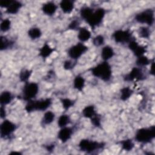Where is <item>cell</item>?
<instances>
[{
    "label": "cell",
    "instance_id": "7402d4cb",
    "mask_svg": "<svg viewBox=\"0 0 155 155\" xmlns=\"http://www.w3.org/2000/svg\"><path fill=\"white\" fill-rule=\"evenodd\" d=\"M85 79L80 76H76L73 81V87L75 89L79 90V91H82L85 86Z\"/></svg>",
    "mask_w": 155,
    "mask_h": 155
},
{
    "label": "cell",
    "instance_id": "83f0119b",
    "mask_svg": "<svg viewBox=\"0 0 155 155\" xmlns=\"http://www.w3.org/2000/svg\"><path fill=\"white\" fill-rule=\"evenodd\" d=\"M13 42L9 40L5 36H1V50H7L12 47L13 45Z\"/></svg>",
    "mask_w": 155,
    "mask_h": 155
},
{
    "label": "cell",
    "instance_id": "f1b7e54d",
    "mask_svg": "<svg viewBox=\"0 0 155 155\" xmlns=\"http://www.w3.org/2000/svg\"><path fill=\"white\" fill-rule=\"evenodd\" d=\"M120 144L123 150L125 151H131L134 147V144L131 139H125L120 142Z\"/></svg>",
    "mask_w": 155,
    "mask_h": 155
},
{
    "label": "cell",
    "instance_id": "277c9868",
    "mask_svg": "<svg viewBox=\"0 0 155 155\" xmlns=\"http://www.w3.org/2000/svg\"><path fill=\"white\" fill-rule=\"evenodd\" d=\"M105 144L103 142H98L97 141L90 140L86 139H82L79 143L80 150L88 153H90L96 150L103 148Z\"/></svg>",
    "mask_w": 155,
    "mask_h": 155
},
{
    "label": "cell",
    "instance_id": "7c38bea8",
    "mask_svg": "<svg viewBox=\"0 0 155 155\" xmlns=\"http://www.w3.org/2000/svg\"><path fill=\"white\" fill-rule=\"evenodd\" d=\"M128 48L133 52L136 57H139L144 55L146 52L145 47L140 45L135 40L132 39L128 42Z\"/></svg>",
    "mask_w": 155,
    "mask_h": 155
},
{
    "label": "cell",
    "instance_id": "9c48e42d",
    "mask_svg": "<svg viewBox=\"0 0 155 155\" xmlns=\"http://www.w3.org/2000/svg\"><path fill=\"white\" fill-rule=\"evenodd\" d=\"M112 36L117 43H128L133 39L131 32L126 30H117L113 33Z\"/></svg>",
    "mask_w": 155,
    "mask_h": 155
},
{
    "label": "cell",
    "instance_id": "74e56055",
    "mask_svg": "<svg viewBox=\"0 0 155 155\" xmlns=\"http://www.w3.org/2000/svg\"><path fill=\"white\" fill-rule=\"evenodd\" d=\"M79 25H80V23L79 22L78 20L74 19L73 21H72L69 25H68V28L70 30H79Z\"/></svg>",
    "mask_w": 155,
    "mask_h": 155
},
{
    "label": "cell",
    "instance_id": "603a6c76",
    "mask_svg": "<svg viewBox=\"0 0 155 155\" xmlns=\"http://www.w3.org/2000/svg\"><path fill=\"white\" fill-rule=\"evenodd\" d=\"M93 11H94V9L91 8L90 7H87V6L83 7L81 8L80 10L81 17L82 18V19L87 21L92 15Z\"/></svg>",
    "mask_w": 155,
    "mask_h": 155
},
{
    "label": "cell",
    "instance_id": "5b68a950",
    "mask_svg": "<svg viewBox=\"0 0 155 155\" xmlns=\"http://www.w3.org/2000/svg\"><path fill=\"white\" fill-rule=\"evenodd\" d=\"M135 20L139 23L151 26L154 22V13L153 10L148 8L139 12L136 15Z\"/></svg>",
    "mask_w": 155,
    "mask_h": 155
},
{
    "label": "cell",
    "instance_id": "e575fe53",
    "mask_svg": "<svg viewBox=\"0 0 155 155\" xmlns=\"http://www.w3.org/2000/svg\"><path fill=\"white\" fill-rule=\"evenodd\" d=\"M61 103L65 110H68L74 105V102L68 98H63L61 99Z\"/></svg>",
    "mask_w": 155,
    "mask_h": 155
},
{
    "label": "cell",
    "instance_id": "60d3db41",
    "mask_svg": "<svg viewBox=\"0 0 155 155\" xmlns=\"http://www.w3.org/2000/svg\"><path fill=\"white\" fill-rule=\"evenodd\" d=\"M154 62H153L151 64V68H150V73L154 75Z\"/></svg>",
    "mask_w": 155,
    "mask_h": 155
},
{
    "label": "cell",
    "instance_id": "f35d334b",
    "mask_svg": "<svg viewBox=\"0 0 155 155\" xmlns=\"http://www.w3.org/2000/svg\"><path fill=\"white\" fill-rule=\"evenodd\" d=\"M12 1H2L0 2V6L3 8H7Z\"/></svg>",
    "mask_w": 155,
    "mask_h": 155
},
{
    "label": "cell",
    "instance_id": "8992f818",
    "mask_svg": "<svg viewBox=\"0 0 155 155\" xmlns=\"http://www.w3.org/2000/svg\"><path fill=\"white\" fill-rule=\"evenodd\" d=\"M39 86L35 82H25L22 89V97L27 102L32 100L38 93Z\"/></svg>",
    "mask_w": 155,
    "mask_h": 155
},
{
    "label": "cell",
    "instance_id": "6da1fadb",
    "mask_svg": "<svg viewBox=\"0 0 155 155\" xmlns=\"http://www.w3.org/2000/svg\"><path fill=\"white\" fill-rule=\"evenodd\" d=\"M91 74L104 81H108L111 79L112 74V70L110 65L107 62L104 61L91 70Z\"/></svg>",
    "mask_w": 155,
    "mask_h": 155
},
{
    "label": "cell",
    "instance_id": "ffe728a7",
    "mask_svg": "<svg viewBox=\"0 0 155 155\" xmlns=\"http://www.w3.org/2000/svg\"><path fill=\"white\" fill-rule=\"evenodd\" d=\"M13 99V96L10 91H4L0 96V102L2 106L7 105L11 102Z\"/></svg>",
    "mask_w": 155,
    "mask_h": 155
},
{
    "label": "cell",
    "instance_id": "1f68e13d",
    "mask_svg": "<svg viewBox=\"0 0 155 155\" xmlns=\"http://www.w3.org/2000/svg\"><path fill=\"white\" fill-rule=\"evenodd\" d=\"M139 35L141 38L147 39L150 36L151 31L148 27H141L139 29Z\"/></svg>",
    "mask_w": 155,
    "mask_h": 155
},
{
    "label": "cell",
    "instance_id": "ab89813d",
    "mask_svg": "<svg viewBox=\"0 0 155 155\" xmlns=\"http://www.w3.org/2000/svg\"><path fill=\"white\" fill-rule=\"evenodd\" d=\"M6 116V113L5 108L3 107V106H1V118H4Z\"/></svg>",
    "mask_w": 155,
    "mask_h": 155
},
{
    "label": "cell",
    "instance_id": "7a4b0ae2",
    "mask_svg": "<svg viewBox=\"0 0 155 155\" xmlns=\"http://www.w3.org/2000/svg\"><path fill=\"white\" fill-rule=\"evenodd\" d=\"M51 99L50 98L42 99L38 101H29L25 105V109L28 113L34 111H45L51 104Z\"/></svg>",
    "mask_w": 155,
    "mask_h": 155
},
{
    "label": "cell",
    "instance_id": "7bdbcfd3",
    "mask_svg": "<svg viewBox=\"0 0 155 155\" xmlns=\"http://www.w3.org/2000/svg\"><path fill=\"white\" fill-rule=\"evenodd\" d=\"M10 154H21V153H19V152H12V153H10Z\"/></svg>",
    "mask_w": 155,
    "mask_h": 155
},
{
    "label": "cell",
    "instance_id": "484cf974",
    "mask_svg": "<svg viewBox=\"0 0 155 155\" xmlns=\"http://www.w3.org/2000/svg\"><path fill=\"white\" fill-rule=\"evenodd\" d=\"M28 36L32 39L39 38L42 35V31L38 27H32L28 31Z\"/></svg>",
    "mask_w": 155,
    "mask_h": 155
},
{
    "label": "cell",
    "instance_id": "d590c367",
    "mask_svg": "<svg viewBox=\"0 0 155 155\" xmlns=\"http://www.w3.org/2000/svg\"><path fill=\"white\" fill-rule=\"evenodd\" d=\"M90 120H91L92 124L94 126H95L96 127H99L101 126V117L98 114H97L94 117H93Z\"/></svg>",
    "mask_w": 155,
    "mask_h": 155
},
{
    "label": "cell",
    "instance_id": "5bb4252c",
    "mask_svg": "<svg viewBox=\"0 0 155 155\" xmlns=\"http://www.w3.org/2000/svg\"><path fill=\"white\" fill-rule=\"evenodd\" d=\"M57 5L53 2H47L42 5V10L44 14L48 16L53 15L57 10Z\"/></svg>",
    "mask_w": 155,
    "mask_h": 155
},
{
    "label": "cell",
    "instance_id": "d6986e66",
    "mask_svg": "<svg viewBox=\"0 0 155 155\" xmlns=\"http://www.w3.org/2000/svg\"><path fill=\"white\" fill-rule=\"evenodd\" d=\"M82 114L83 116L88 119H91L93 117H94L95 115H96L97 113H96V111L95 110V107L92 105H88L86 106L83 110H82Z\"/></svg>",
    "mask_w": 155,
    "mask_h": 155
},
{
    "label": "cell",
    "instance_id": "4316f807",
    "mask_svg": "<svg viewBox=\"0 0 155 155\" xmlns=\"http://www.w3.org/2000/svg\"><path fill=\"white\" fill-rule=\"evenodd\" d=\"M70 122V116L67 114H62L60 116L58 120V125L60 128L67 127V125Z\"/></svg>",
    "mask_w": 155,
    "mask_h": 155
},
{
    "label": "cell",
    "instance_id": "8fae6325",
    "mask_svg": "<svg viewBox=\"0 0 155 155\" xmlns=\"http://www.w3.org/2000/svg\"><path fill=\"white\" fill-rule=\"evenodd\" d=\"M124 79L126 81H142L145 79V75L140 68L134 67L124 76Z\"/></svg>",
    "mask_w": 155,
    "mask_h": 155
},
{
    "label": "cell",
    "instance_id": "ba28073f",
    "mask_svg": "<svg viewBox=\"0 0 155 155\" xmlns=\"http://www.w3.org/2000/svg\"><path fill=\"white\" fill-rule=\"evenodd\" d=\"M88 50V47L82 42H79L71 46L68 50V56L73 60L79 59Z\"/></svg>",
    "mask_w": 155,
    "mask_h": 155
},
{
    "label": "cell",
    "instance_id": "d6a6232c",
    "mask_svg": "<svg viewBox=\"0 0 155 155\" xmlns=\"http://www.w3.org/2000/svg\"><path fill=\"white\" fill-rule=\"evenodd\" d=\"M11 27V21L8 19H4L1 21L0 25L1 30L2 32H6L10 30Z\"/></svg>",
    "mask_w": 155,
    "mask_h": 155
},
{
    "label": "cell",
    "instance_id": "e0dca14e",
    "mask_svg": "<svg viewBox=\"0 0 155 155\" xmlns=\"http://www.w3.org/2000/svg\"><path fill=\"white\" fill-rule=\"evenodd\" d=\"M91 38V32L85 27L79 28L78 34V38L82 42H86Z\"/></svg>",
    "mask_w": 155,
    "mask_h": 155
},
{
    "label": "cell",
    "instance_id": "836d02e7",
    "mask_svg": "<svg viewBox=\"0 0 155 155\" xmlns=\"http://www.w3.org/2000/svg\"><path fill=\"white\" fill-rule=\"evenodd\" d=\"M104 37L101 35H97L93 39V44L96 47H100L102 45L104 44Z\"/></svg>",
    "mask_w": 155,
    "mask_h": 155
},
{
    "label": "cell",
    "instance_id": "f546056e",
    "mask_svg": "<svg viewBox=\"0 0 155 155\" xmlns=\"http://www.w3.org/2000/svg\"><path fill=\"white\" fill-rule=\"evenodd\" d=\"M150 62H151V61L147 56L144 55L137 57L136 61L137 65H138L139 67H143V66L148 65L150 64Z\"/></svg>",
    "mask_w": 155,
    "mask_h": 155
},
{
    "label": "cell",
    "instance_id": "ac0fdd59",
    "mask_svg": "<svg viewBox=\"0 0 155 155\" xmlns=\"http://www.w3.org/2000/svg\"><path fill=\"white\" fill-rule=\"evenodd\" d=\"M21 2L16 1H12L9 6L6 8V12L8 14H16L22 7Z\"/></svg>",
    "mask_w": 155,
    "mask_h": 155
},
{
    "label": "cell",
    "instance_id": "30bf717a",
    "mask_svg": "<svg viewBox=\"0 0 155 155\" xmlns=\"http://www.w3.org/2000/svg\"><path fill=\"white\" fill-rule=\"evenodd\" d=\"M16 130V125L9 120H4L1 125L0 132L2 137L10 136Z\"/></svg>",
    "mask_w": 155,
    "mask_h": 155
},
{
    "label": "cell",
    "instance_id": "cb8c5ba5",
    "mask_svg": "<svg viewBox=\"0 0 155 155\" xmlns=\"http://www.w3.org/2000/svg\"><path fill=\"white\" fill-rule=\"evenodd\" d=\"M133 93V91L128 87H125L120 90V99L123 101L128 99Z\"/></svg>",
    "mask_w": 155,
    "mask_h": 155
},
{
    "label": "cell",
    "instance_id": "b9f144b4",
    "mask_svg": "<svg viewBox=\"0 0 155 155\" xmlns=\"http://www.w3.org/2000/svg\"><path fill=\"white\" fill-rule=\"evenodd\" d=\"M54 145H53V144H52V145H47V146L46 149H47V151H50L53 150L54 149Z\"/></svg>",
    "mask_w": 155,
    "mask_h": 155
},
{
    "label": "cell",
    "instance_id": "44dd1931",
    "mask_svg": "<svg viewBox=\"0 0 155 155\" xmlns=\"http://www.w3.org/2000/svg\"><path fill=\"white\" fill-rule=\"evenodd\" d=\"M54 49L48 44H45L39 50V55L42 58H47L50 56L53 52Z\"/></svg>",
    "mask_w": 155,
    "mask_h": 155
},
{
    "label": "cell",
    "instance_id": "4dcf8cb0",
    "mask_svg": "<svg viewBox=\"0 0 155 155\" xmlns=\"http://www.w3.org/2000/svg\"><path fill=\"white\" fill-rule=\"evenodd\" d=\"M31 73H32V71L30 70L25 69L22 70L19 74V79L21 81L24 82L25 83L27 82L28 80L29 79L31 75Z\"/></svg>",
    "mask_w": 155,
    "mask_h": 155
},
{
    "label": "cell",
    "instance_id": "4fadbf2b",
    "mask_svg": "<svg viewBox=\"0 0 155 155\" xmlns=\"http://www.w3.org/2000/svg\"><path fill=\"white\" fill-rule=\"evenodd\" d=\"M73 134V130L70 127H64L61 128L58 134V139L63 143L68 141L71 137Z\"/></svg>",
    "mask_w": 155,
    "mask_h": 155
},
{
    "label": "cell",
    "instance_id": "52a82bcc",
    "mask_svg": "<svg viewBox=\"0 0 155 155\" xmlns=\"http://www.w3.org/2000/svg\"><path fill=\"white\" fill-rule=\"evenodd\" d=\"M105 15V10L103 8H97L94 10L91 16L86 21L91 28L99 25L102 21Z\"/></svg>",
    "mask_w": 155,
    "mask_h": 155
},
{
    "label": "cell",
    "instance_id": "3957f363",
    "mask_svg": "<svg viewBox=\"0 0 155 155\" xmlns=\"http://www.w3.org/2000/svg\"><path fill=\"white\" fill-rule=\"evenodd\" d=\"M155 137V127L151 126L148 128L139 129L135 134V139L140 143H147L150 142Z\"/></svg>",
    "mask_w": 155,
    "mask_h": 155
},
{
    "label": "cell",
    "instance_id": "9a60e30c",
    "mask_svg": "<svg viewBox=\"0 0 155 155\" xmlns=\"http://www.w3.org/2000/svg\"><path fill=\"white\" fill-rule=\"evenodd\" d=\"M114 51L113 48L109 45L104 46L101 50V58L104 61H107L113 57Z\"/></svg>",
    "mask_w": 155,
    "mask_h": 155
},
{
    "label": "cell",
    "instance_id": "2e32d148",
    "mask_svg": "<svg viewBox=\"0 0 155 155\" xmlns=\"http://www.w3.org/2000/svg\"><path fill=\"white\" fill-rule=\"evenodd\" d=\"M60 8L65 13H70L74 8V2L70 0H64L59 4Z\"/></svg>",
    "mask_w": 155,
    "mask_h": 155
},
{
    "label": "cell",
    "instance_id": "8d00e7d4",
    "mask_svg": "<svg viewBox=\"0 0 155 155\" xmlns=\"http://www.w3.org/2000/svg\"><path fill=\"white\" fill-rule=\"evenodd\" d=\"M75 65H76L75 62H73V61H70V60H67L64 62L63 66H64V69L69 70L73 68L74 67Z\"/></svg>",
    "mask_w": 155,
    "mask_h": 155
},
{
    "label": "cell",
    "instance_id": "d4e9b609",
    "mask_svg": "<svg viewBox=\"0 0 155 155\" xmlns=\"http://www.w3.org/2000/svg\"><path fill=\"white\" fill-rule=\"evenodd\" d=\"M54 117H55V115L52 111H47L44 113L43 116V117L42 119V123L44 125L50 124L54 120Z\"/></svg>",
    "mask_w": 155,
    "mask_h": 155
}]
</instances>
